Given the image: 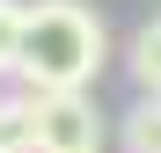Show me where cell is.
Here are the masks:
<instances>
[{
    "mask_svg": "<svg viewBox=\"0 0 161 153\" xmlns=\"http://www.w3.org/2000/svg\"><path fill=\"white\" fill-rule=\"evenodd\" d=\"M30 102V146L37 153H95L103 146V117L88 95H22Z\"/></svg>",
    "mask_w": 161,
    "mask_h": 153,
    "instance_id": "7a4b0ae2",
    "label": "cell"
},
{
    "mask_svg": "<svg viewBox=\"0 0 161 153\" xmlns=\"http://www.w3.org/2000/svg\"><path fill=\"white\" fill-rule=\"evenodd\" d=\"M125 66H132V80H139V95H161V15H147L139 29H132Z\"/></svg>",
    "mask_w": 161,
    "mask_h": 153,
    "instance_id": "3957f363",
    "label": "cell"
},
{
    "mask_svg": "<svg viewBox=\"0 0 161 153\" xmlns=\"http://www.w3.org/2000/svg\"><path fill=\"white\" fill-rule=\"evenodd\" d=\"M95 153H103V146H95Z\"/></svg>",
    "mask_w": 161,
    "mask_h": 153,
    "instance_id": "8992f818",
    "label": "cell"
},
{
    "mask_svg": "<svg viewBox=\"0 0 161 153\" xmlns=\"http://www.w3.org/2000/svg\"><path fill=\"white\" fill-rule=\"evenodd\" d=\"M125 153H161V95H139L125 110Z\"/></svg>",
    "mask_w": 161,
    "mask_h": 153,
    "instance_id": "277c9868",
    "label": "cell"
},
{
    "mask_svg": "<svg viewBox=\"0 0 161 153\" xmlns=\"http://www.w3.org/2000/svg\"><path fill=\"white\" fill-rule=\"evenodd\" d=\"M22 22H30V0H0V80H15V51H22Z\"/></svg>",
    "mask_w": 161,
    "mask_h": 153,
    "instance_id": "5b68a950",
    "label": "cell"
},
{
    "mask_svg": "<svg viewBox=\"0 0 161 153\" xmlns=\"http://www.w3.org/2000/svg\"><path fill=\"white\" fill-rule=\"evenodd\" d=\"M103 59H110V29L88 0H37L22 22L15 88L22 95H88Z\"/></svg>",
    "mask_w": 161,
    "mask_h": 153,
    "instance_id": "6da1fadb",
    "label": "cell"
}]
</instances>
